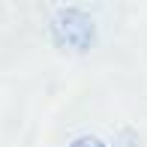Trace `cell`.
Instances as JSON below:
<instances>
[{
  "instance_id": "cell-1",
  "label": "cell",
  "mask_w": 147,
  "mask_h": 147,
  "mask_svg": "<svg viewBox=\"0 0 147 147\" xmlns=\"http://www.w3.org/2000/svg\"><path fill=\"white\" fill-rule=\"evenodd\" d=\"M51 33H54L60 48L69 51H87L96 42V24L90 15H84L81 9L69 6V9H60L51 18Z\"/></svg>"
},
{
  "instance_id": "cell-2",
  "label": "cell",
  "mask_w": 147,
  "mask_h": 147,
  "mask_svg": "<svg viewBox=\"0 0 147 147\" xmlns=\"http://www.w3.org/2000/svg\"><path fill=\"white\" fill-rule=\"evenodd\" d=\"M69 147H105V144H102V138H96V135H81V138H75Z\"/></svg>"
}]
</instances>
